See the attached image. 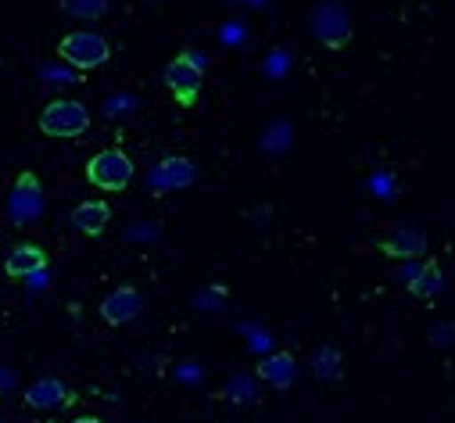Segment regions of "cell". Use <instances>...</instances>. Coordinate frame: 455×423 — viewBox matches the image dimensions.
<instances>
[{
  "mask_svg": "<svg viewBox=\"0 0 455 423\" xmlns=\"http://www.w3.org/2000/svg\"><path fill=\"white\" fill-rule=\"evenodd\" d=\"M47 423H51V419H47Z\"/></svg>",
  "mask_w": 455,
  "mask_h": 423,
  "instance_id": "obj_19",
  "label": "cell"
},
{
  "mask_svg": "<svg viewBox=\"0 0 455 423\" xmlns=\"http://www.w3.org/2000/svg\"><path fill=\"white\" fill-rule=\"evenodd\" d=\"M61 8H65V15H72V19L93 22V19H100V15L108 12V0H61Z\"/></svg>",
  "mask_w": 455,
  "mask_h": 423,
  "instance_id": "obj_15",
  "label": "cell"
},
{
  "mask_svg": "<svg viewBox=\"0 0 455 423\" xmlns=\"http://www.w3.org/2000/svg\"><path fill=\"white\" fill-rule=\"evenodd\" d=\"M108 223H111V204L100 201V197H90V201H83V204L72 212V227H76L79 234H86V237L104 234Z\"/></svg>",
  "mask_w": 455,
  "mask_h": 423,
  "instance_id": "obj_11",
  "label": "cell"
},
{
  "mask_svg": "<svg viewBox=\"0 0 455 423\" xmlns=\"http://www.w3.org/2000/svg\"><path fill=\"white\" fill-rule=\"evenodd\" d=\"M8 208H12V223H19V227H29V223L40 219V212H44V187H40L36 172H22L15 180Z\"/></svg>",
  "mask_w": 455,
  "mask_h": 423,
  "instance_id": "obj_5",
  "label": "cell"
},
{
  "mask_svg": "<svg viewBox=\"0 0 455 423\" xmlns=\"http://www.w3.org/2000/svg\"><path fill=\"white\" fill-rule=\"evenodd\" d=\"M337 366H340V355H337L333 348H323V352L315 355V373H319V380H337Z\"/></svg>",
  "mask_w": 455,
  "mask_h": 423,
  "instance_id": "obj_16",
  "label": "cell"
},
{
  "mask_svg": "<svg viewBox=\"0 0 455 423\" xmlns=\"http://www.w3.org/2000/svg\"><path fill=\"white\" fill-rule=\"evenodd\" d=\"M140 308H144V298H140L137 287H116L100 301V320L108 327H126L140 315Z\"/></svg>",
  "mask_w": 455,
  "mask_h": 423,
  "instance_id": "obj_7",
  "label": "cell"
},
{
  "mask_svg": "<svg viewBox=\"0 0 455 423\" xmlns=\"http://www.w3.org/2000/svg\"><path fill=\"white\" fill-rule=\"evenodd\" d=\"M4 391H12V373L0 370V395H4Z\"/></svg>",
  "mask_w": 455,
  "mask_h": 423,
  "instance_id": "obj_17",
  "label": "cell"
},
{
  "mask_svg": "<svg viewBox=\"0 0 455 423\" xmlns=\"http://www.w3.org/2000/svg\"><path fill=\"white\" fill-rule=\"evenodd\" d=\"M40 130L47 137H58V140L83 137L90 130V112L83 108L79 100H72V97H58V100H51L47 108L40 112Z\"/></svg>",
  "mask_w": 455,
  "mask_h": 423,
  "instance_id": "obj_4",
  "label": "cell"
},
{
  "mask_svg": "<svg viewBox=\"0 0 455 423\" xmlns=\"http://www.w3.org/2000/svg\"><path fill=\"white\" fill-rule=\"evenodd\" d=\"M58 58L68 61V65L79 68V72H93V68L108 65L111 47H108V40H104L100 33L79 29V33H68V36L58 40Z\"/></svg>",
  "mask_w": 455,
  "mask_h": 423,
  "instance_id": "obj_3",
  "label": "cell"
},
{
  "mask_svg": "<svg viewBox=\"0 0 455 423\" xmlns=\"http://www.w3.org/2000/svg\"><path fill=\"white\" fill-rule=\"evenodd\" d=\"M133 176H137V165H133V158L123 148H104V151H97L86 162V180L97 190L119 194V190H126L133 183Z\"/></svg>",
  "mask_w": 455,
  "mask_h": 423,
  "instance_id": "obj_1",
  "label": "cell"
},
{
  "mask_svg": "<svg viewBox=\"0 0 455 423\" xmlns=\"http://www.w3.org/2000/svg\"><path fill=\"white\" fill-rule=\"evenodd\" d=\"M380 251L384 255H391V259H402V262H409V259H416V255H423L427 251V237L419 234V230H395L387 241H380Z\"/></svg>",
  "mask_w": 455,
  "mask_h": 423,
  "instance_id": "obj_13",
  "label": "cell"
},
{
  "mask_svg": "<svg viewBox=\"0 0 455 423\" xmlns=\"http://www.w3.org/2000/svg\"><path fill=\"white\" fill-rule=\"evenodd\" d=\"M444 291V276H441V266L437 262H423L412 276H409V294L419 298V301H430Z\"/></svg>",
  "mask_w": 455,
  "mask_h": 423,
  "instance_id": "obj_14",
  "label": "cell"
},
{
  "mask_svg": "<svg viewBox=\"0 0 455 423\" xmlns=\"http://www.w3.org/2000/svg\"><path fill=\"white\" fill-rule=\"evenodd\" d=\"M255 377H259L262 384H269L273 391H287V387L298 380V363H294L291 352H273V355H266V359L259 363Z\"/></svg>",
  "mask_w": 455,
  "mask_h": 423,
  "instance_id": "obj_8",
  "label": "cell"
},
{
  "mask_svg": "<svg viewBox=\"0 0 455 423\" xmlns=\"http://www.w3.org/2000/svg\"><path fill=\"white\" fill-rule=\"evenodd\" d=\"M201 86H204V61L194 51H180L165 65V90L172 93L176 104H183V108H194L197 97H201Z\"/></svg>",
  "mask_w": 455,
  "mask_h": 423,
  "instance_id": "obj_2",
  "label": "cell"
},
{
  "mask_svg": "<svg viewBox=\"0 0 455 423\" xmlns=\"http://www.w3.org/2000/svg\"><path fill=\"white\" fill-rule=\"evenodd\" d=\"M72 423H104V419H93V416H79V419H72Z\"/></svg>",
  "mask_w": 455,
  "mask_h": 423,
  "instance_id": "obj_18",
  "label": "cell"
},
{
  "mask_svg": "<svg viewBox=\"0 0 455 423\" xmlns=\"http://www.w3.org/2000/svg\"><path fill=\"white\" fill-rule=\"evenodd\" d=\"M315 36L326 44V47H345L352 40V26L340 12V4H323L319 15H315Z\"/></svg>",
  "mask_w": 455,
  "mask_h": 423,
  "instance_id": "obj_9",
  "label": "cell"
},
{
  "mask_svg": "<svg viewBox=\"0 0 455 423\" xmlns=\"http://www.w3.org/2000/svg\"><path fill=\"white\" fill-rule=\"evenodd\" d=\"M194 180H197L194 162H190V158H180V155H169V158H162V162L151 169L148 187H151L155 194H169V190H183V187H190Z\"/></svg>",
  "mask_w": 455,
  "mask_h": 423,
  "instance_id": "obj_6",
  "label": "cell"
},
{
  "mask_svg": "<svg viewBox=\"0 0 455 423\" xmlns=\"http://www.w3.org/2000/svg\"><path fill=\"white\" fill-rule=\"evenodd\" d=\"M22 402H26V409H33V412H47V409H58L61 402H68V387H65V380H58V377H40V380H33V384L26 387Z\"/></svg>",
  "mask_w": 455,
  "mask_h": 423,
  "instance_id": "obj_10",
  "label": "cell"
},
{
  "mask_svg": "<svg viewBox=\"0 0 455 423\" xmlns=\"http://www.w3.org/2000/svg\"><path fill=\"white\" fill-rule=\"evenodd\" d=\"M44 266H47V251L36 248V244H19V248H12V251L4 255V273L15 276V280L33 276V273H40Z\"/></svg>",
  "mask_w": 455,
  "mask_h": 423,
  "instance_id": "obj_12",
  "label": "cell"
}]
</instances>
